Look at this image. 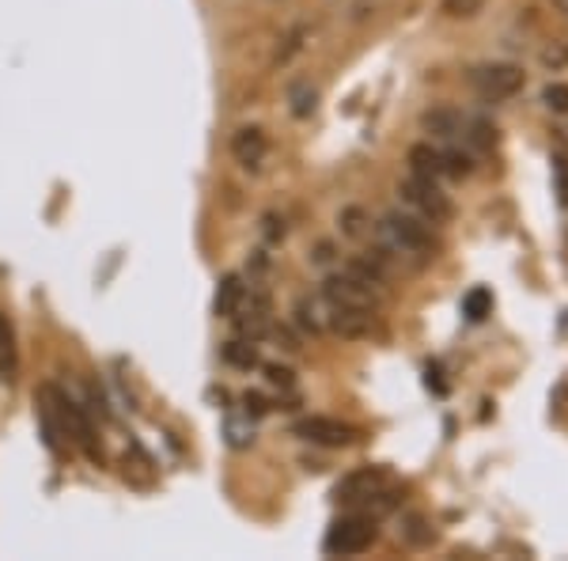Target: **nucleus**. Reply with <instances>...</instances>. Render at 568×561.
<instances>
[{"label":"nucleus","instance_id":"nucleus-18","mask_svg":"<svg viewBox=\"0 0 568 561\" xmlns=\"http://www.w3.org/2000/svg\"><path fill=\"white\" fill-rule=\"evenodd\" d=\"M224 437H227V444L232 448H251L254 444V425H251V413H246V421H240V418H227L224 421Z\"/></svg>","mask_w":568,"mask_h":561},{"label":"nucleus","instance_id":"nucleus-23","mask_svg":"<svg viewBox=\"0 0 568 561\" xmlns=\"http://www.w3.org/2000/svg\"><path fill=\"white\" fill-rule=\"evenodd\" d=\"M485 8V0H444V12L452 16V20H474Z\"/></svg>","mask_w":568,"mask_h":561},{"label":"nucleus","instance_id":"nucleus-7","mask_svg":"<svg viewBox=\"0 0 568 561\" xmlns=\"http://www.w3.org/2000/svg\"><path fill=\"white\" fill-rule=\"evenodd\" d=\"M323 330H334V334L349 338V342H361V338H372L375 330H379V315L368 308H349V303L323 300Z\"/></svg>","mask_w":568,"mask_h":561},{"label":"nucleus","instance_id":"nucleus-6","mask_svg":"<svg viewBox=\"0 0 568 561\" xmlns=\"http://www.w3.org/2000/svg\"><path fill=\"white\" fill-rule=\"evenodd\" d=\"M45 394H50V402L58 407L61 413V425H65V432L72 440H77V448L84 452L91 463H99L103 459V452H99V440H95V429H91V418L84 410H80V402H72L65 391L61 388H53V383H42Z\"/></svg>","mask_w":568,"mask_h":561},{"label":"nucleus","instance_id":"nucleus-16","mask_svg":"<svg viewBox=\"0 0 568 561\" xmlns=\"http://www.w3.org/2000/svg\"><path fill=\"white\" fill-rule=\"evenodd\" d=\"M243 281L240 278H235V273H227V278L224 281H220V289H216V303H213V308H216V315L220 319H232L235 315V308H240V300H243Z\"/></svg>","mask_w":568,"mask_h":561},{"label":"nucleus","instance_id":"nucleus-26","mask_svg":"<svg viewBox=\"0 0 568 561\" xmlns=\"http://www.w3.org/2000/svg\"><path fill=\"white\" fill-rule=\"evenodd\" d=\"M542 66L546 69H565L568 66V46L565 42H554L542 50Z\"/></svg>","mask_w":568,"mask_h":561},{"label":"nucleus","instance_id":"nucleus-4","mask_svg":"<svg viewBox=\"0 0 568 561\" xmlns=\"http://www.w3.org/2000/svg\"><path fill=\"white\" fill-rule=\"evenodd\" d=\"M527 77L519 66L511 61H489V66L470 69V88L474 96L485 99V103H504V99H516L524 91Z\"/></svg>","mask_w":568,"mask_h":561},{"label":"nucleus","instance_id":"nucleus-2","mask_svg":"<svg viewBox=\"0 0 568 561\" xmlns=\"http://www.w3.org/2000/svg\"><path fill=\"white\" fill-rule=\"evenodd\" d=\"M334 501L379 517V512H390L398 504V493L390 490V474L383 467H356L334 485Z\"/></svg>","mask_w":568,"mask_h":561},{"label":"nucleus","instance_id":"nucleus-10","mask_svg":"<svg viewBox=\"0 0 568 561\" xmlns=\"http://www.w3.org/2000/svg\"><path fill=\"white\" fill-rule=\"evenodd\" d=\"M270 156V137H265L262 126H243V130L232 133V160L246 171H258Z\"/></svg>","mask_w":568,"mask_h":561},{"label":"nucleus","instance_id":"nucleus-14","mask_svg":"<svg viewBox=\"0 0 568 561\" xmlns=\"http://www.w3.org/2000/svg\"><path fill=\"white\" fill-rule=\"evenodd\" d=\"M459 141H466L478 152H489V149H497V126H493L489 118H463Z\"/></svg>","mask_w":568,"mask_h":561},{"label":"nucleus","instance_id":"nucleus-8","mask_svg":"<svg viewBox=\"0 0 568 561\" xmlns=\"http://www.w3.org/2000/svg\"><path fill=\"white\" fill-rule=\"evenodd\" d=\"M300 440H307V444H318V448H349L356 444V425L342 418H323V413H311V418H300L296 425H292Z\"/></svg>","mask_w":568,"mask_h":561},{"label":"nucleus","instance_id":"nucleus-12","mask_svg":"<svg viewBox=\"0 0 568 561\" xmlns=\"http://www.w3.org/2000/svg\"><path fill=\"white\" fill-rule=\"evenodd\" d=\"M420 126H425L436 141H459L463 114H459V110H452V107H436V110H428V114L420 118Z\"/></svg>","mask_w":568,"mask_h":561},{"label":"nucleus","instance_id":"nucleus-1","mask_svg":"<svg viewBox=\"0 0 568 561\" xmlns=\"http://www.w3.org/2000/svg\"><path fill=\"white\" fill-rule=\"evenodd\" d=\"M375 232H379V247L394 262H428L436 251L433 224L420 220L417 213H409V209H390V213H383Z\"/></svg>","mask_w":568,"mask_h":561},{"label":"nucleus","instance_id":"nucleus-3","mask_svg":"<svg viewBox=\"0 0 568 561\" xmlns=\"http://www.w3.org/2000/svg\"><path fill=\"white\" fill-rule=\"evenodd\" d=\"M398 194L406 201L409 213H417L420 220H428V224H444V220H452L455 206L452 198L444 194V187L433 179H417V174H409V179L398 182Z\"/></svg>","mask_w":568,"mask_h":561},{"label":"nucleus","instance_id":"nucleus-19","mask_svg":"<svg viewBox=\"0 0 568 561\" xmlns=\"http://www.w3.org/2000/svg\"><path fill=\"white\" fill-rule=\"evenodd\" d=\"M444 168H447V179H466V174L474 171V152L444 149Z\"/></svg>","mask_w":568,"mask_h":561},{"label":"nucleus","instance_id":"nucleus-21","mask_svg":"<svg viewBox=\"0 0 568 561\" xmlns=\"http://www.w3.org/2000/svg\"><path fill=\"white\" fill-rule=\"evenodd\" d=\"M489 308H493V297H489V292H485V289L466 292V300H463L466 319H474V323H481V319L489 315Z\"/></svg>","mask_w":568,"mask_h":561},{"label":"nucleus","instance_id":"nucleus-22","mask_svg":"<svg viewBox=\"0 0 568 561\" xmlns=\"http://www.w3.org/2000/svg\"><path fill=\"white\" fill-rule=\"evenodd\" d=\"M402 535L414 542V547H425V542H433V528H428L425 517H406V528H402Z\"/></svg>","mask_w":568,"mask_h":561},{"label":"nucleus","instance_id":"nucleus-17","mask_svg":"<svg viewBox=\"0 0 568 561\" xmlns=\"http://www.w3.org/2000/svg\"><path fill=\"white\" fill-rule=\"evenodd\" d=\"M288 103H292V114L307 118V114H315V107H318V91L311 88L307 80H300V84L288 88Z\"/></svg>","mask_w":568,"mask_h":561},{"label":"nucleus","instance_id":"nucleus-15","mask_svg":"<svg viewBox=\"0 0 568 561\" xmlns=\"http://www.w3.org/2000/svg\"><path fill=\"white\" fill-rule=\"evenodd\" d=\"M220 357H224V364L240 368V372H251V368H258V364H262L258 345H254L251 338H232V342H224V349H220Z\"/></svg>","mask_w":568,"mask_h":561},{"label":"nucleus","instance_id":"nucleus-13","mask_svg":"<svg viewBox=\"0 0 568 561\" xmlns=\"http://www.w3.org/2000/svg\"><path fill=\"white\" fill-rule=\"evenodd\" d=\"M16 372H20V345H16V330L8 315L0 311V380L12 383Z\"/></svg>","mask_w":568,"mask_h":561},{"label":"nucleus","instance_id":"nucleus-9","mask_svg":"<svg viewBox=\"0 0 568 561\" xmlns=\"http://www.w3.org/2000/svg\"><path fill=\"white\" fill-rule=\"evenodd\" d=\"M323 300H329V303H349V308L379 311V289H372L368 281H361L349 270L329 273V278L323 281Z\"/></svg>","mask_w":568,"mask_h":561},{"label":"nucleus","instance_id":"nucleus-27","mask_svg":"<svg viewBox=\"0 0 568 561\" xmlns=\"http://www.w3.org/2000/svg\"><path fill=\"white\" fill-rule=\"evenodd\" d=\"M342 228H345V236H364V213H361V209H345Z\"/></svg>","mask_w":568,"mask_h":561},{"label":"nucleus","instance_id":"nucleus-25","mask_svg":"<svg viewBox=\"0 0 568 561\" xmlns=\"http://www.w3.org/2000/svg\"><path fill=\"white\" fill-rule=\"evenodd\" d=\"M542 103L549 110H557V114H568V84H546Z\"/></svg>","mask_w":568,"mask_h":561},{"label":"nucleus","instance_id":"nucleus-24","mask_svg":"<svg viewBox=\"0 0 568 561\" xmlns=\"http://www.w3.org/2000/svg\"><path fill=\"white\" fill-rule=\"evenodd\" d=\"M265 380H270V388H281V391H296V375H292V368H281V364H265Z\"/></svg>","mask_w":568,"mask_h":561},{"label":"nucleus","instance_id":"nucleus-20","mask_svg":"<svg viewBox=\"0 0 568 561\" xmlns=\"http://www.w3.org/2000/svg\"><path fill=\"white\" fill-rule=\"evenodd\" d=\"M296 323L307 330V334H318L323 330V308L315 300H300L296 303Z\"/></svg>","mask_w":568,"mask_h":561},{"label":"nucleus","instance_id":"nucleus-5","mask_svg":"<svg viewBox=\"0 0 568 561\" xmlns=\"http://www.w3.org/2000/svg\"><path fill=\"white\" fill-rule=\"evenodd\" d=\"M375 535H379V528H375V520L368 512H353V517H342L326 531L323 547L329 558H353V554H364L375 542Z\"/></svg>","mask_w":568,"mask_h":561},{"label":"nucleus","instance_id":"nucleus-11","mask_svg":"<svg viewBox=\"0 0 568 561\" xmlns=\"http://www.w3.org/2000/svg\"><path fill=\"white\" fill-rule=\"evenodd\" d=\"M409 174H417V179H447V168H444V149L433 141H420L409 149Z\"/></svg>","mask_w":568,"mask_h":561}]
</instances>
